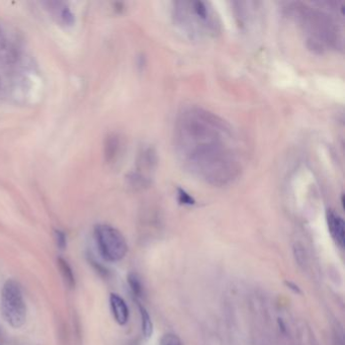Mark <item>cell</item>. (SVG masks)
Wrapping results in <instances>:
<instances>
[{
	"mask_svg": "<svg viewBox=\"0 0 345 345\" xmlns=\"http://www.w3.org/2000/svg\"><path fill=\"white\" fill-rule=\"evenodd\" d=\"M174 147L183 167L211 185L230 184L241 172L239 145L232 127L200 107H187L178 113Z\"/></svg>",
	"mask_w": 345,
	"mask_h": 345,
	"instance_id": "1",
	"label": "cell"
},
{
	"mask_svg": "<svg viewBox=\"0 0 345 345\" xmlns=\"http://www.w3.org/2000/svg\"><path fill=\"white\" fill-rule=\"evenodd\" d=\"M173 11L175 22L193 38H209L220 30L219 17L207 2H175Z\"/></svg>",
	"mask_w": 345,
	"mask_h": 345,
	"instance_id": "2",
	"label": "cell"
},
{
	"mask_svg": "<svg viewBox=\"0 0 345 345\" xmlns=\"http://www.w3.org/2000/svg\"><path fill=\"white\" fill-rule=\"evenodd\" d=\"M297 15L314 49L323 50L335 47L341 41L337 23L329 14L303 6L297 8Z\"/></svg>",
	"mask_w": 345,
	"mask_h": 345,
	"instance_id": "3",
	"label": "cell"
},
{
	"mask_svg": "<svg viewBox=\"0 0 345 345\" xmlns=\"http://www.w3.org/2000/svg\"><path fill=\"white\" fill-rule=\"evenodd\" d=\"M1 311L4 320L13 328H20L26 321V306L20 285L13 279L5 281L1 291Z\"/></svg>",
	"mask_w": 345,
	"mask_h": 345,
	"instance_id": "4",
	"label": "cell"
},
{
	"mask_svg": "<svg viewBox=\"0 0 345 345\" xmlns=\"http://www.w3.org/2000/svg\"><path fill=\"white\" fill-rule=\"evenodd\" d=\"M94 235L99 252L105 260L117 262L126 256L128 245L125 237L118 229L100 224L95 227Z\"/></svg>",
	"mask_w": 345,
	"mask_h": 345,
	"instance_id": "5",
	"label": "cell"
},
{
	"mask_svg": "<svg viewBox=\"0 0 345 345\" xmlns=\"http://www.w3.org/2000/svg\"><path fill=\"white\" fill-rule=\"evenodd\" d=\"M327 225L334 241L341 247H344L345 225L343 219L334 210L327 211Z\"/></svg>",
	"mask_w": 345,
	"mask_h": 345,
	"instance_id": "6",
	"label": "cell"
},
{
	"mask_svg": "<svg viewBox=\"0 0 345 345\" xmlns=\"http://www.w3.org/2000/svg\"><path fill=\"white\" fill-rule=\"evenodd\" d=\"M110 303L116 322L120 325L127 324L129 320V308L125 300L117 294H112L110 297Z\"/></svg>",
	"mask_w": 345,
	"mask_h": 345,
	"instance_id": "7",
	"label": "cell"
},
{
	"mask_svg": "<svg viewBox=\"0 0 345 345\" xmlns=\"http://www.w3.org/2000/svg\"><path fill=\"white\" fill-rule=\"evenodd\" d=\"M50 9L59 18V20L65 25H72L75 21L73 12L71 11L67 4L63 2H49Z\"/></svg>",
	"mask_w": 345,
	"mask_h": 345,
	"instance_id": "8",
	"label": "cell"
},
{
	"mask_svg": "<svg viewBox=\"0 0 345 345\" xmlns=\"http://www.w3.org/2000/svg\"><path fill=\"white\" fill-rule=\"evenodd\" d=\"M58 268H59L60 273H61L62 277L65 281V284L69 288H73L75 286V278H74L73 272H72L68 262L65 259L59 257L58 258Z\"/></svg>",
	"mask_w": 345,
	"mask_h": 345,
	"instance_id": "9",
	"label": "cell"
},
{
	"mask_svg": "<svg viewBox=\"0 0 345 345\" xmlns=\"http://www.w3.org/2000/svg\"><path fill=\"white\" fill-rule=\"evenodd\" d=\"M139 310H140V315H141V323H142V332L143 335L146 339L150 338L152 336L153 333V324H152V320L148 314V312L146 311V309L139 305Z\"/></svg>",
	"mask_w": 345,
	"mask_h": 345,
	"instance_id": "10",
	"label": "cell"
},
{
	"mask_svg": "<svg viewBox=\"0 0 345 345\" xmlns=\"http://www.w3.org/2000/svg\"><path fill=\"white\" fill-rule=\"evenodd\" d=\"M119 145L120 143H119L118 137H116L115 135L109 137L107 140L104 148H105V157L109 161H112L117 156Z\"/></svg>",
	"mask_w": 345,
	"mask_h": 345,
	"instance_id": "11",
	"label": "cell"
},
{
	"mask_svg": "<svg viewBox=\"0 0 345 345\" xmlns=\"http://www.w3.org/2000/svg\"><path fill=\"white\" fill-rule=\"evenodd\" d=\"M128 282H129V285L133 294L136 297H141L143 294V285H142V281L138 275L135 273L130 274L128 276Z\"/></svg>",
	"mask_w": 345,
	"mask_h": 345,
	"instance_id": "12",
	"label": "cell"
},
{
	"mask_svg": "<svg viewBox=\"0 0 345 345\" xmlns=\"http://www.w3.org/2000/svg\"><path fill=\"white\" fill-rule=\"evenodd\" d=\"M55 238H56V242H57V246L63 250L66 248L67 246V239H66V235L63 231L61 230H56L55 231Z\"/></svg>",
	"mask_w": 345,
	"mask_h": 345,
	"instance_id": "13",
	"label": "cell"
},
{
	"mask_svg": "<svg viewBox=\"0 0 345 345\" xmlns=\"http://www.w3.org/2000/svg\"><path fill=\"white\" fill-rule=\"evenodd\" d=\"M295 256H296V259H297V261L299 262L300 266L305 264V262H306V256H305V251L302 248L296 246V248H295Z\"/></svg>",
	"mask_w": 345,
	"mask_h": 345,
	"instance_id": "14",
	"label": "cell"
},
{
	"mask_svg": "<svg viewBox=\"0 0 345 345\" xmlns=\"http://www.w3.org/2000/svg\"><path fill=\"white\" fill-rule=\"evenodd\" d=\"M162 345H180V343L175 336L166 335L162 341Z\"/></svg>",
	"mask_w": 345,
	"mask_h": 345,
	"instance_id": "15",
	"label": "cell"
}]
</instances>
